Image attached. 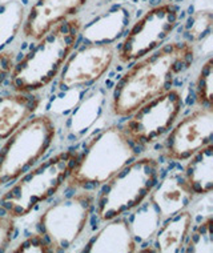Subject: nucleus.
Returning <instances> with one entry per match:
<instances>
[{
	"mask_svg": "<svg viewBox=\"0 0 213 253\" xmlns=\"http://www.w3.org/2000/svg\"><path fill=\"white\" fill-rule=\"evenodd\" d=\"M195 55L191 43L172 42L137 59L115 85L112 115L128 118L144 103L170 89L177 75L192 66Z\"/></svg>",
	"mask_w": 213,
	"mask_h": 253,
	"instance_id": "nucleus-1",
	"label": "nucleus"
},
{
	"mask_svg": "<svg viewBox=\"0 0 213 253\" xmlns=\"http://www.w3.org/2000/svg\"><path fill=\"white\" fill-rule=\"evenodd\" d=\"M82 27V20L74 16L52 27L36 40L35 47L12 67L8 76L11 89L20 93H35L52 83L74 52Z\"/></svg>",
	"mask_w": 213,
	"mask_h": 253,
	"instance_id": "nucleus-2",
	"label": "nucleus"
},
{
	"mask_svg": "<svg viewBox=\"0 0 213 253\" xmlns=\"http://www.w3.org/2000/svg\"><path fill=\"white\" fill-rule=\"evenodd\" d=\"M78 157L74 149L63 151L27 170L0 196V214L15 220L30 214L64 185Z\"/></svg>",
	"mask_w": 213,
	"mask_h": 253,
	"instance_id": "nucleus-3",
	"label": "nucleus"
},
{
	"mask_svg": "<svg viewBox=\"0 0 213 253\" xmlns=\"http://www.w3.org/2000/svg\"><path fill=\"white\" fill-rule=\"evenodd\" d=\"M136 156L135 144L123 128L111 126L97 135L72 167L67 185L72 189L101 187Z\"/></svg>",
	"mask_w": 213,
	"mask_h": 253,
	"instance_id": "nucleus-4",
	"label": "nucleus"
},
{
	"mask_svg": "<svg viewBox=\"0 0 213 253\" xmlns=\"http://www.w3.org/2000/svg\"><path fill=\"white\" fill-rule=\"evenodd\" d=\"M160 164L153 157H140L112 176L96 201V214L109 221L132 212L148 197L159 180Z\"/></svg>",
	"mask_w": 213,
	"mask_h": 253,
	"instance_id": "nucleus-5",
	"label": "nucleus"
},
{
	"mask_svg": "<svg viewBox=\"0 0 213 253\" xmlns=\"http://www.w3.org/2000/svg\"><path fill=\"white\" fill-rule=\"evenodd\" d=\"M56 126L47 114L27 119L0 148V187L13 183L47 153Z\"/></svg>",
	"mask_w": 213,
	"mask_h": 253,
	"instance_id": "nucleus-6",
	"label": "nucleus"
},
{
	"mask_svg": "<svg viewBox=\"0 0 213 253\" xmlns=\"http://www.w3.org/2000/svg\"><path fill=\"white\" fill-rule=\"evenodd\" d=\"M95 199L92 191L83 189L44 211L39 228L53 252H64L83 235L95 208Z\"/></svg>",
	"mask_w": 213,
	"mask_h": 253,
	"instance_id": "nucleus-7",
	"label": "nucleus"
},
{
	"mask_svg": "<svg viewBox=\"0 0 213 253\" xmlns=\"http://www.w3.org/2000/svg\"><path fill=\"white\" fill-rule=\"evenodd\" d=\"M177 22V5L173 3L153 5L128 30L119 49V60L130 63L161 47L172 35Z\"/></svg>",
	"mask_w": 213,
	"mask_h": 253,
	"instance_id": "nucleus-8",
	"label": "nucleus"
},
{
	"mask_svg": "<svg viewBox=\"0 0 213 253\" xmlns=\"http://www.w3.org/2000/svg\"><path fill=\"white\" fill-rule=\"evenodd\" d=\"M183 108V95L180 89L170 88L159 96L153 97L133 114L123 126L133 144L148 145L166 135L173 126Z\"/></svg>",
	"mask_w": 213,
	"mask_h": 253,
	"instance_id": "nucleus-9",
	"label": "nucleus"
},
{
	"mask_svg": "<svg viewBox=\"0 0 213 253\" xmlns=\"http://www.w3.org/2000/svg\"><path fill=\"white\" fill-rule=\"evenodd\" d=\"M164 143V155L172 162H184L212 143L213 109L200 107L170 128Z\"/></svg>",
	"mask_w": 213,
	"mask_h": 253,
	"instance_id": "nucleus-10",
	"label": "nucleus"
},
{
	"mask_svg": "<svg viewBox=\"0 0 213 253\" xmlns=\"http://www.w3.org/2000/svg\"><path fill=\"white\" fill-rule=\"evenodd\" d=\"M116 55L111 43H89L67 59L60 71L59 87L74 89L96 83L111 68Z\"/></svg>",
	"mask_w": 213,
	"mask_h": 253,
	"instance_id": "nucleus-11",
	"label": "nucleus"
},
{
	"mask_svg": "<svg viewBox=\"0 0 213 253\" xmlns=\"http://www.w3.org/2000/svg\"><path fill=\"white\" fill-rule=\"evenodd\" d=\"M88 0H36L22 26L26 39L39 40L59 23L76 16Z\"/></svg>",
	"mask_w": 213,
	"mask_h": 253,
	"instance_id": "nucleus-12",
	"label": "nucleus"
},
{
	"mask_svg": "<svg viewBox=\"0 0 213 253\" xmlns=\"http://www.w3.org/2000/svg\"><path fill=\"white\" fill-rule=\"evenodd\" d=\"M149 196V203L159 212L161 220L172 217L178 212L187 210L195 199V193L188 185L183 173L174 172L155 185Z\"/></svg>",
	"mask_w": 213,
	"mask_h": 253,
	"instance_id": "nucleus-13",
	"label": "nucleus"
},
{
	"mask_svg": "<svg viewBox=\"0 0 213 253\" xmlns=\"http://www.w3.org/2000/svg\"><path fill=\"white\" fill-rule=\"evenodd\" d=\"M107 225L96 232L84 247L87 253H135L137 252V241L132 235L129 221L127 218H112L105 221Z\"/></svg>",
	"mask_w": 213,
	"mask_h": 253,
	"instance_id": "nucleus-14",
	"label": "nucleus"
},
{
	"mask_svg": "<svg viewBox=\"0 0 213 253\" xmlns=\"http://www.w3.org/2000/svg\"><path fill=\"white\" fill-rule=\"evenodd\" d=\"M132 11L127 5H118L108 12L99 15L97 18L82 27L84 40L88 43H111L122 36L129 26Z\"/></svg>",
	"mask_w": 213,
	"mask_h": 253,
	"instance_id": "nucleus-15",
	"label": "nucleus"
},
{
	"mask_svg": "<svg viewBox=\"0 0 213 253\" xmlns=\"http://www.w3.org/2000/svg\"><path fill=\"white\" fill-rule=\"evenodd\" d=\"M40 104L34 93L15 92L0 96V141L12 135L27 119H30Z\"/></svg>",
	"mask_w": 213,
	"mask_h": 253,
	"instance_id": "nucleus-16",
	"label": "nucleus"
},
{
	"mask_svg": "<svg viewBox=\"0 0 213 253\" xmlns=\"http://www.w3.org/2000/svg\"><path fill=\"white\" fill-rule=\"evenodd\" d=\"M184 168L183 175L195 196H205L213 188V144L209 143L195 152Z\"/></svg>",
	"mask_w": 213,
	"mask_h": 253,
	"instance_id": "nucleus-17",
	"label": "nucleus"
},
{
	"mask_svg": "<svg viewBox=\"0 0 213 253\" xmlns=\"http://www.w3.org/2000/svg\"><path fill=\"white\" fill-rule=\"evenodd\" d=\"M193 225V216L189 211L184 210L172 217L167 218L166 224L155 233L156 252L176 253L185 245L189 231Z\"/></svg>",
	"mask_w": 213,
	"mask_h": 253,
	"instance_id": "nucleus-18",
	"label": "nucleus"
},
{
	"mask_svg": "<svg viewBox=\"0 0 213 253\" xmlns=\"http://www.w3.org/2000/svg\"><path fill=\"white\" fill-rule=\"evenodd\" d=\"M26 18L24 5L19 0H8L0 4V51L13 40L22 30Z\"/></svg>",
	"mask_w": 213,
	"mask_h": 253,
	"instance_id": "nucleus-19",
	"label": "nucleus"
},
{
	"mask_svg": "<svg viewBox=\"0 0 213 253\" xmlns=\"http://www.w3.org/2000/svg\"><path fill=\"white\" fill-rule=\"evenodd\" d=\"M135 210L136 212L132 216V223H129L132 235L136 241L147 240L149 237L155 236L156 231L160 227V214L149 201L147 203L143 201Z\"/></svg>",
	"mask_w": 213,
	"mask_h": 253,
	"instance_id": "nucleus-20",
	"label": "nucleus"
},
{
	"mask_svg": "<svg viewBox=\"0 0 213 253\" xmlns=\"http://www.w3.org/2000/svg\"><path fill=\"white\" fill-rule=\"evenodd\" d=\"M185 252L192 253H212L213 252V217L208 214L207 217L191 228L188 239L185 241Z\"/></svg>",
	"mask_w": 213,
	"mask_h": 253,
	"instance_id": "nucleus-21",
	"label": "nucleus"
},
{
	"mask_svg": "<svg viewBox=\"0 0 213 253\" xmlns=\"http://www.w3.org/2000/svg\"><path fill=\"white\" fill-rule=\"evenodd\" d=\"M103 101H104V97L99 96L97 93L89 96L87 100H84L83 104L76 109V112L72 116V124H71L72 131L82 132L87 126H91L100 114Z\"/></svg>",
	"mask_w": 213,
	"mask_h": 253,
	"instance_id": "nucleus-22",
	"label": "nucleus"
},
{
	"mask_svg": "<svg viewBox=\"0 0 213 253\" xmlns=\"http://www.w3.org/2000/svg\"><path fill=\"white\" fill-rule=\"evenodd\" d=\"M213 59L208 57L199 71L195 83L196 104L200 107H212L213 103Z\"/></svg>",
	"mask_w": 213,
	"mask_h": 253,
	"instance_id": "nucleus-23",
	"label": "nucleus"
},
{
	"mask_svg": "<svg viewBox=\"0 0 213 253\" xmlns=\"http://www.w3.org/2000/svg\"><path fill=\"white\" fill-rule=\"evenodd\" d=\"M213 23V12L211 5L208 8H200L192 13L185 24V34L192 40H201L211 34Z\"/></svg>",
	"mask_w": 213,
	"mask_h": 253,
	"instance_id": "nucleus-24",
	"label": "nucleus"
},
{
	"mask_svg": "<svg viewBox=\"0 0 213 253\" xmlns=\"http://www.w3.org/2000/svg\"><path fill=\"white\" fill-rule=\"evenodd\" d=\"M12 253H52V248L48 243V240L43 235L35 233L30 235L27 239L19 243L13 249H11Z\"/></svg>",
	"mask_w": 213,
	"mask_h": 253,
	"instance_id": "nucleus-25",
	"label": "nucleus"
},
{
	"mask_svg": "<svg viewBox=\"0 0 213 253\" xmlns=\"http://www.w3.org/2000/svg\"><path fill=\"white\" fill-rule=\"evenodd\" d=\"M15 232V218L0 214V252H4L12 241Z\"/></svg>",
	"mask_w": 213,
	"mask_h": 253,
	"instance_id": "nucleus-26",
	"label": "nucleus"
},
{
	"mask_svg": "<svg viewBox=\"0 0 213 253\" xmlns=\"http://www.w3.org/2000/svg\"><path fill=\"white\" fill-rule=\"evenodd\" d=\"M12 51H0V85L4 83V80L9 76L13 67Z\"/></svg>",
	"mask_w": 213,
	"mask_h": 253,
	"instance_id": "nucleus-27",
	"label": "nucleus"
},
{
	"mask_svg": "<svg viewBox=\"0 0 213 253\" xmlns=\"http://www.w3.org/2000/svg\"><path fill=\"white\" fill-rule=\"evenodd\" d=\"M153 4H161V3H172V0H152Z\"/></svg>",
	"mask_w": 213,
	"mask_h": 253,
	"instance_id": "nucleus-28",
	"label": "nucleus"
},
{
	"mask_svg": "<svg viewBox=\"0 0 213 253\" xmlns=\"http://www.w3.org/2000/svg\"><path fill=\"white\" fill-rule=\"evenodd\" d=\"M107 1H123V0H107Z\"/></svg>",
	"mask_w": 213,
	"mask_h": 253,
	"instance_id": "nucleus-29",
	"label": "nucleus"
}]
</instances>
